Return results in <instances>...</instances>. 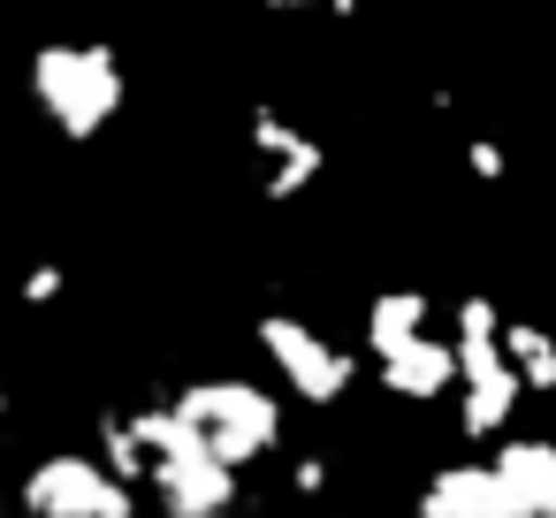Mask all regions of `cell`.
Here are the masks:
<instances>
[{
    "label": "cell",
    "instance_id": "5",
    "mask_svg": "<svg viewBox=\"0 0 556 518\" xmlns=\"http://www.w3.org/2000/svg\"><path fill=\"white\" fill-rule=\"evenodd\" d=\"M419 510H434V518H533L526 510V495L510 488V472L488 457V465H450V472H434L427 488H419Z\"/></svg>",
    "mask_w": 556,
    "mask_h": 518
},
{
    "label": "cell",
    "instance_id": "13",
    "mask_svg": "<svg viewBox=\"0 0 556 518\" xmlns=\"http://www.w3.org/2000/svg\"><path fill=\"white\" fill-rule=\"evenodd\" d=\"M62 298V267L47 260V267H31V282H24V305H54Z\"/></svg>",
    "mask_w": 556,
    "mask_h": 518
},
{
    "label": "cell",
    "instance_id": "14",
    "mask_svg": "<svg viewBox=\"0 0 556 518\" xmlns=\"http://www.w3.org/2000/svg\"><path fill=\"white\" fill-rule=\"evenodd\" d=\"M290 480H298L305 495H320V488H328V465H320V457H298V472H290Z\"/></svg>",
    "mask_w": 556,
    "mask_h": 518
},
{
    "label": "cell",
    "instance_id": "2",
    "mask_svg": "<svg viewBox=\"0 0 556 518\" xmlns=\"http://www.w3.org/2000/svg\"><path fill=\"white\" fill-rule=\"evenodd\" d=\"M31 92L62 123V138H92L123 108V62L108 47H47L31 62Z\"/></svg>",
    "mask_w": 556,
    "mask_h": 518
},
{
    "label": "cell",
    "instance_id": "4",
    "mask_svg": "<svg viewBox=\"0 0 556 518\" xmlns=\"http://www.w3.org/2000/svg\"><path fill=\"white\" fill-rule=\"evenodd\" d=\"M24 503L39 518H123L130 510V488H123V472L100 450H70V457H47L24 480Z\"/></svg>",
    "mask_w": 556,
    "mask_h": 518
},
{
    "label": "cell",
    "instance_id": "10",
    "mask_svg": "<svg viewBox=\"0 0 556 518\" xmlns=\"http://www.w3.org/2000/svg\"><path fill=\"white\" fill-rule=\"evenodd\" d=\"M412 336H427V298L419 290H381L366 298V351H404Z\"/></svg>",
    "mask_w": 556,
    "mask_h": 518
},
{
    "label": "cell",
    "instance_id": "1",
    "mask_svg": "<svg viewBox=\"0 0 556 518\" xmlns=\"http://www.w3.org/2000/svg\"><path fill=\"white\" fill-rule=\"evenodd\" d=\"M176 412L229 457V465H260L275 442H282V404L237 374H206V381H184L176 389Z\"/></svg>",
    "mask_w": 556,
    "mask_h": 518
},
{
    "label": "cell",
    "instance_id": "16",
    "mask_svg": "<svg viewBox=\"0 0 556 518\" xmlns=\"http://www.w3.org/2000/svg\"><path fill=\"white\" fill-rule=\"evenodd\" d=\"M548 252H556V229H548Z\"/></svg>",
    "mask_w": 556,
    "mask_h": 518
},
{
    "label": "cell",
    "instance_id": "7",
    "mask_svg": "<svg viewBox=\"0 0 556 518\" xmlns=\"http://www.w3.org/2000/svg\"><path fill=\"white\" fill-rule=\"evenodd\" d=\"M244 138H252V153H267V161H275V168H267V199H298V191L320 176V161H328V153H320L305 130H290L275 108H260V115L244 123Z\"/></svg>",
    "mask_w": 556,
    "mask_h": 518
},
{
    "label": "cell",
    "instance_id": "8",
    "mask_svg": "<svg viewBox=\"0 0 556 518\" xmlns=\"http://www.w3.org/2000/svg\"><path fill=\"white\" fill-rule=\"evenodd\" d=\"M465 396H457V427L472 434V442H495V434H510V419H518V389H526V374L503 358V366H488V374H465L457 381Z\"/></svg>",
    "mask_w": 556,
    "mask_h": 518
},
{
    "label": "cell",
    "instance_id": "3",
    "mask_svg": "<svg viewBox=\"0 0 556 518\" xmlns=\"http://www.w3.org/2000/svg\"><path fill=\"white\" fill-rule=\"evenodd\" d=\"M260 351L275 358V374L305 396V404H343L351 396V381H358V358L351 351H336L320 328H305V320H290V313H267L260 320Z\"/></svg>",
    "mask_w": 556,
    "mask_h": 518
},
{
    "label": "cell",
    "instance_id": "11",
    "mask_svg": "<svg viewBox=\"0 0 556 518\" xmlns=\"http://www.w3.org/2000/svg\"><path fill=\"white\" fill-rule=\"evenodd\" d=\"M503 351H510V366L526 374V389H556V336H548V328L503 320Z\"/></svg>",
    "mask_w": 556,
    "mask_h": 518
},
{
    "label": "cell",
    "instance_id": "6",
    "mask_svg": "<svg viewBox=\"0 0 556 518\" xmlns=\"http://www.w3.org/2000/svg\"><path fill=\"white\" fill-rule=\"evenodd\" d=\"M374 381L389 396H404V404H434L442 389L465 381V366H457V343L450 336H412L404 351H381L374 358Z\"/></svg>",
    "mask_w": 556,
    "mask_h": 518
},
{
    "label": "cell",
    "instance_id": "15",
    "mask_svg": "<svg viewBox=\"0 0 556 518\" xmlns=\"http://www.w3.org/2000/svg\"><path fill=\"white\" fill-rule=\"evenodd\" d=\"M267 9H275V16H290V9H313V0H267Z\"/></svg>",
    "mask_w": 556,
    "mask_h": 518
},
{
    "label": "cell",
    "instance_id": "9",
    "mask_svg": "<svg viewBox=\"0 0 556 518\" xmlns=\"http://www.w3.org/2000/svg\"><path fill=\"white\" fill-rule=\"evenodd\" d=\"M495 465L510 472V488L526 495V510L556 518V442H533V434H495Z\"/></svg>",
    "mask_w": 556,
    "mask_h": 518
},
{
    "label": "cell",
    "instance_id": "12",
    "mask_svg": "<svg viewBox=\"0 0 556 518\" xmlns=\"http://www.w3.org/2000/svg\"><path fill=\"white\" fill-rule=\"evenodd\" d=\"M465 168H472L480 184H503V168H510V153H503L495 138H472V146H465Z\"/></svg>",
    "mask_w": 556,
    "mask_h": 518
}]
</instances>
